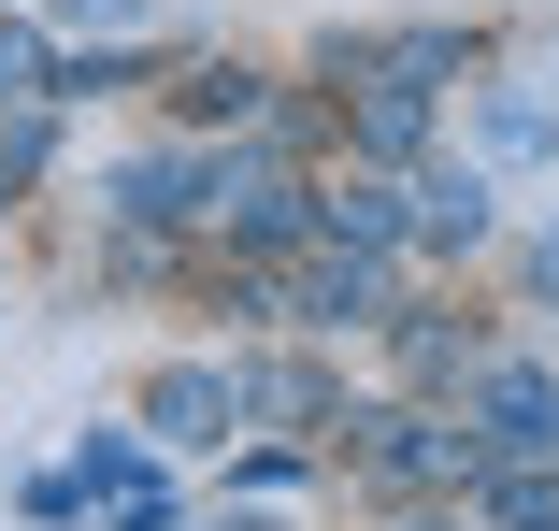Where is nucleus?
Here are the masks:
<instances>
[{
  "instance_id": "39448f33",
  "label": "nucleus",
  "mask_w": 559,
  "mask_h": 531,
  "mask_svg": "<svg viewBox=\"0 0 559 531\" xmlns=\"http://www.w3.org/2000/svg\"><path fill=\"white\" fill-rule=\"evenodd\" d=\"M316 231H330V245H373V259H402V245H416V173H388V158L330 173V187H316Z\"/></svg>"
},
{
  "instance_id": "f03ea898",
  "label": "nucleus",
  "mask_w": 559,
  "mask_h": 531,
  "mask_svg": "<svg viewBox=\"0 0 559 531\" xmlns=\"http://www.w3.org/2000/svg\"><path fill=\"white\" fill-rule=\"evenodd\" d=\"M388 316H402V259L316 231V259L287 273V331H388Z\"/></svg>"
},
{
  "instance_id": "20e7f679",
  "label": "nucleus",
  "mask_w": 559,
  "mask_h": 531,
  "mask_svg": "<svg viewBox=\"0 0 559 531\" xmlns=\"http://www.w3.org/2000/svg\"><path fill=\"white\" fill-rule=\"evenodd\" d=\"M502 158L474 144V158H416V259H474L488 231H502V187H488Z\"/></svg>"
},
{
  "instance_id": "f8f14e48",
  "label": "nucleus",
  "mask_w": 559,
  "mask_h": 531,
  "mask_svg": "<svg viewBox=\"0 0 559 531\" xmlns=\"http://www.w3.org/2000/svg\"><path fill=\"white\" fill-rule=\"evenodd\" d=\"M259 101H273V86H259L245 58H187V72H173V116H187V130H259Z\"/></svg>"
},
{
  "instance_id": "9d476101",
  "label": "nucleus",
  "mask_w": 559,
  "mask_h": 531,
  "mask_svg": "<svg viewBox=\"0 0 559 531\" xmlns=\"http://www.w3.org/2000/svg\"><path fill=\"white\" fill-rule=\"evenodd\" d=\"M474 144H488L502 173H545V158H559V86H488V101H474Z\"/></svg>"
},
{
  "instance_id": "0eeeda50",
  "label": "nucleus",
  "mask_w": 559,
  "mask_h": 531,
  "mask_svg": "<svg viewBox=\"0 0 559 531\" xmlns=\"http://www.w3.org/2000/svg\"><path fill=\"white\" fill-rule=\"evenodd\" d=\"M144 432H158V446H215V432H245V388H230V359H173V374L144 388Z\"/></svg>"
},
{
  "instance_id": "1a4fd4ad",
  "label": "nucleus",
  "mask_w": 559,
  "mask_h": 531,
  "mask_svg": "<svg viewBox=\"0 0 559 531\" xmlns=\"http://www.w3.org/2000/svg\"><path fill=\"white\" fill-rule=\"evenodd\" d=\"M230 388H245V432H330V374L316 359H230Z\"/></svg>"
},
{
  "instance_id": "f3484780",
  "label": "nucleus",
  "mask_w": 559,
  "mask_h": 531,
  "mask_svg": "<svg viewBox=\"0 0 559 531\" xmlns=\"http://www.w3.org/2000/svg\"><path fill=\"white\" fill-rule=\"evenodd\" d=\"M58 15H72V30H144L158 0H58Z\"/></svg>"
},
{
  "instance_id": "423d86ee",
  "label": "nucleus",
  "mask_w": 559,
  "mask_h": 531,
  "mask_svg": "<svg viewBox=\"0 0 559 531\" xmlns=\"http://www.w3.org/2000/svg\"><path fill=\"white\" fill-rule=\"evenodd\" d=\"M116 216H144V231L215 216V144H130L116 158Z\"/></svg>"
},
{
  "instance_id": "6e6552de",
  "label": "nucleus",
  "mask_w": 559,
  "mask_h": 531,
  "mask_svg": "<svg viewBox=\"0 0 559 531\" xmlns=\"http://www.w3.org/2000/svg\"><path fill=\"white\" fill-rule=\"evenodd\" d=\"M388 331H402V388H416V402H444V388H474V374L502 359V345L474 331V316H388Z\"/></svg>"
},
{
  "instance_id": "2eb2a0df",
  "label": "nucleus",
  "mask_w": 559,
  "mask_h": 531,
  "mask_svg": "<svg viewBox=\"0 0 559 531\" xmlns=\"http://www.w3.org/2000/svg\"><path fill=\"white\" fill-rule=\"evenodd\" d=\"M0 101H58V58H44V30H0Z\"/></svg>"
},
{
  "instance_id": "7ed1b4c3",
  "label": "nucleus",
  "mask_w": 559,
  "mask_h": 531,
  "mask_svg": "<svg viewBox=\"0 0 559 531\" xmlns=\"http://www.w3.org/2000/svg\"><path fill=\"white\" fill-rule=\"evenodd\" d=\"M460 416H474L488 474H502V460H559V374H545V359H516V345L460 388Z\"/></svg>"
},
{
  "instance_id": "ddd939ff",
  "label": "nucleus",
  "mask_w": 559,
  "mask_h": 531,
  "mask_svg": "<svg viewBox=\"0 0 559 531\" xmlns=\"http://www.w3.org/2000/svg\"><path fill=\"white\" fill-rule=\"evenodd\" d=\"M474 503H488V531H559V460H502V474H474Z\"/></svg>"
},
{
  "instance_id": "4468645a",
  "label": "nucleus",
  "mask_w": 559,
  "mask_h": 531,
  "mask_svg": "<svg viewBox=\"0 0 559 531\" xmlns=\"http://www.w3.org/2000/svg\"><path fill=\"white\" fill-rule=\"evenodd\" d=\"M44 144H58V130H44V101H0V187H29Z\"/></svg>"
},
{
  "instance_id": "a211bd4d",
  "label": "nucleus",
  "mask_w": 559,
  "mask_h": 531,
  "mask_svg": "<svg viewBox=\"0 0 559 531\" xmlns=\"http://www.w3.org/2000/svg\"><path fill=\"white\" fill-rule=\"evenodd\" d=\"M516 273H531V302H559V231H531V259H516Z\"/></svg>"
},
{
  "instance_id": "9b49d317",
  "label": "nucleus",
  "mask_w": 559,
  "mask_h": 531,
  "mask_svg": "<svg viewBox=\"0 0 559 531\" xmlns=\"http://www.w3.org/2000/svg\"><path fill=\"white\" fill-rule=\"evenodd\" d=\"M359 158H388V173L430 158V86L416 72H359Z\"/></svg>"
},
{
  "instance_id": "dca6fc26",
  "label": "nucleus",
  "mask_w": 559,
  "mask_h": 531,
  "mask_svg": "<svg viewBox=\"0 0 559 531\" xmlns=\"http://www.w3.org/2000/svg\"><path fill=\"white\" fill-rule=\"evenodd\" d=\"M402 531H488V503L460 488V503H402Z\"/></svg>"
},
{
  "instance_id": "6ab92c4d",
  "label": "nucleus",
  "mask_w": 559,
  "mask_h": 531,
  "mask_svg": "<svg viewBox=\"0 0 559 531\" xmlns=\"http://www.w3.org/2000/svg\"><path fill=\"white\" fill-rule=\"evenodd\" d=\"M201 531H287V517H201Z\"/></svg>"
},
{
  "instance_id": "f257e3e1",
  "label": "nucleus",
  "mask_w": 559,
  "mask_h": 531,
  "mask_svg": "<svg viewBox=\"0 0 559 531\" xmlns=\"http://www.w3.org/2000/svg\"><path fill=\"white\" fill-rule=\"evenodd\" d=\"M330 446H345L388 503H444V488H474L488 474V446H474V416H444V402H359V416H330Z\"/></svg>"
}]
</instances>
